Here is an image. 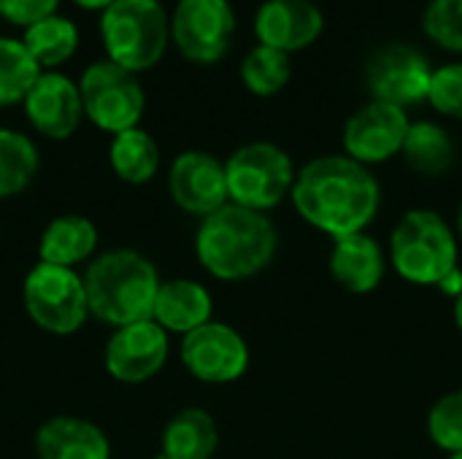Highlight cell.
Listing matches in <instances>:
<instances>
[{"mask_svg":"<svg viewBox=\"0 0 462 459\" xmlns=\"http://www.w3.org/2000/svg\"><path fill=\"white\" fill-rule=\"evenodd\" d=\"M433 68L428 57L409 43H387L371 54L365 84L374 100L409 108L428 100Z\"/></svg>","mask_w":462,"mask_h":459,"instance_id":"obj_10","label":"cell"},{"mask_svg":"<svg viewBox=\"0 0 462 459\" xmlns=\"http://www.w3.org/2000/svg\"><path fill=\"white\" fill-rule=\"evenodd\" d=\"M330 273L346 292L368 295L384 279V252L368 233L336 238L330 252Z\"/></svg>","mask_w":462,"mask_h":459,"instance_id":"obj_18","label":"cell"},{"mask_svg":"<svg viewBox=\"0 0 462 459\" xmlns=\"http://www.w3.org/2000/svg\"><path fill=\"white\" fill-rule=\"evenodd\" d=\"M38 149L27 135L0 127V200L24 192L38 173Z\"/></svg>","mask_w":462,"mask_h":459,"instance_id":"obj_25","label":"cell"},{"mask_svg":"<svg viewBox=\"0 0 462 459\" xmlns=\"http://www.w3.org/2000/svg\"><path fill=\"white\" fill-rule=\"evenodd\" d=\"M290 197L309 225L344 238L365 233L376 219L382 189L365 165L346 154H325L300 168Z\"/></svg>","mask_w":462,"mask_h":459,"instance_id":"obj_1","label":"cell"},{"mask_svg":"<svg viewBox=\"0 0 462 459\" xmlns=\"http://www.w3.org/2000/svg\"><path fill=\"white\" fill-rule=\"evenodd\" d=\"M428 103L449 119H462V62L433 68Z\"/></svg>","mask_w":462,"mask_h":459,"instance_id":"obj_30","label":"cell"},{"mask_svg":"<svg viewBox=\"0 0 462 459\" xmlns=\"http://www.w3.org/2000/svg\"><path fill=\"white\" fill-rule=\"evenodd\" d=\"M168 189L181 211L203 219L230 203L225 165L206 151L179 154L171 165Z\"/></svg>","mask_w":462,"mask_h":459,"instance_id":"obj_14","label":"cell"},{"mask_svg":"<svg viewBox=\"0 0 462 459\" xmlns=\"http://www.w3.org/2000/svg\"><path fill=\"white\" fill-rule=\"evenodd\" d=\"M30 319L51 335H73L89 317L84 279L73 268L38 262L22 287Z\"/></svg>","mask_w":462,"mask_h":459,"instance_id":"obj_7","label":"cell"},{"mask_svg":"<svg viewBox=\"0 0 462 459\" xmlns=\"http://www.w3.org/2000/svg\"><path fill=\"white\" fill-rule=\"evenodd\" d=\"M24 114L41 135L54 141L70 138L84 119L79 84L54 70L41 73L24 97Z\"/></svg>","mask_w":462,"mask_h":459,"instance_id":"obj_15","label":"cell"},{"mask_svg":"<svg viewBox=\"0 0 462 459\" xmlns=\"http://www.w3.org/2000/svg\"><path fill=\"white\" fill-rule=\"evenodd\" d=\"M41 76V65L30 57L22 41L0 35V108L24 103Z\"/></svg>","mask_w":462,"mask_h":459,"instance_id":"obj_26","label":"cell"},{"mask_svg":"<svg viewBox=\"0 0 462 459\" xmlns=\"http://www.w3.org/2000/svg\"><path fill=\"white\" fill-rule=\"evenodd\" d=\"M292 76V62L290 54L257 43L241 62V81L252 95L271 97L287 87Z\"/></svg>","mask_w":462,"mask_h":459,"instance_id":"obj_27","label":"cell"},{"mask_svg":"<svg viewBox=\"0 0 462 459\" xmlns=\"http://www.w3.org/2000/svg\"><path fill=\"white\" fill-rule=\"evenodd\" d=\"M181 363L198 381L230 384L249 368V346L238 330L225 322H206L181 341Z\"/></svg>","mask_w":462,"mask_h":459,"instance_id":"obj_11","label":"cell"},{"mask_svg":"<svg viewBox=\"0 0 462 459\" xmlns=\"http://www.w3.org/2000/svg\"><path fill=\"white\" fill-rule=\"evenodd\" d=\"M401 154L414 173L444 176L455 165V141L436 122H411Z\"/></svg>","mask_w":462,"mask_h":459,"instance_id":"obj_22","label":"cell"},{"mask_svg":"<svg viewBox=\"0 0 462 459\" xmlns=\"http://www.w3.org/2000/svg\"><path fill=\"white\" fill-rule=\"evenodd\" d=\"M79 92L84 116L97 130L114 135L138 127L146 108V95L135 73L119 68L111 60L92 62L79 78Z\"/></svg>","mask_w":462,"mask_h":459,"instance_id":"obj_8","label":"cell"},{"mask_svg":"<svg viewBox=\"0 0 462 459\" xmlns=\"http://www.w3.org/2000/svg\"><path fill=\"white\" fill-rule=\"evenodd\" d=\"M160 284L154 262L135 249H111L84 273L89 314L114 327L152 319Z\"/></svg>","mask_w":462,"mask_h":459,"instance_id":"obj_3","label":"cell"},{"mask_svg":"<svg viewBox=\"0 0 462 459\" xmlns=\"http://www.w3.org/2000/svg\"><path fill=\"white\" fill-rule=\"evenodd\" d=\"M455 322H457V327H460V333H462V292H460V298L455 300Z\"/></svg>","mask_w":462,"mask_h":459,"instance_id":"obj_34","label":"cell"},{"mask_svg":"<svg viewBox=\"0 0 462 459\" xmlns=\"http://www.w3.org/2000/svg\"><path fill=\"white\" fill-rule=\"evenodd\" d=\"M22 43L41 68H57L76 54L79 27L70 19L54 14V16H46V19L35 22L32 27H27Z\"/></svg>","mask_w":462,"mask_h":459,"instance_id":"obj_24","label":"cell"},{"mask_svg":"<svg viewBox=\"0 0 462 459\" xmlns=\"http://www.w3.org/2000/svg\"><path fill=\"white\" fill-rule=\"evenodd\" d=\"M38 459H111L106 433L79 417H51L35 433Z\"/></svg>","mask_w":462,"mask_h":459,"instance_id":"obj_17","label":"cell"},{"mask_svg":"<svg viewBox=\"0 0 462 459\" xmlns=\"http://www.w3.org/2000/svg\"><path fill=\"white\" fill-rule=\"evenodd\" d=\"M455 233H457V241L462 243V206L460 211H457V230H455Z\"/></svg>","mask_w":462,"mask_h":459,"instance_id":"obj_35","label":"cell"},{"mask_svg":"<svg viewBox=\"0 0 462 459\" xmlns=\"http://www.w3.org/2000/svg\"><path fill=\"white\" fill-rule=\"evenodd\" d=\"M108 160H111L114 173L125 184H146L157 176L160 149H157V141L146 130L133 127V130L114 135Z\"/></svg>","mask_w":462,"mask_h":459,"instance_id":"obj_23","label":"cell"},{"mask_svg":"<svg viewBox=\"0 0 462 459\" xmlns=\"http://www.w3.org/2000/svg\"><path fill=\"white\" fill-rule=\"evenodd\" d=\"M409 114L398 106L371 100L344 124V154L360 165H379L403 151L409 135Z\"/></svg>","mask_w":462,"mask_h":459,"instance_id":"obj_12","label":"cell"},{"mask_svg":"<svg viewBox=\"0 0 462 459\" xmlns=\"http://www.w3.org/2000/svg\"><path fill=\"white\" fill-rule=\"evenodd\" d=\"M457 233L430 208L403 214L390 238V257L401 279L422 287H439L457 271Z\"/></svg>","mask_w":462,"mask_h":459,"instance_id":"obj_5","label":"cell"},{"mask_svg":"<svg viewBox=\"0 0 462 459\" xmlns=\"http://www.w3.org/2000/svg\"><path fill=\"white\" fill-rule=\"evenodd\" d=\"M428 433L430 441L449 452V454H460L462 452V390H455L449 395H444L428 417Z\"/></svg>","mask_w":462,"mask_h":459,"instance_id":"obj_28","label":"cell"},{"mask_svg":"<svg viewBox=\"0 0 462 459\" xmlns=\"http://www.w3.org/2000/svg\"><path fill=\"white\" fill-rule=\"evenodd\" d=\"M95 246H97V227L87 216L65 214V216L51 219L46 230L41 233L38 257L41 262H49V265L73 268L89 260Z\"/></svg>","mask_w":462,"mask_h":459,"instance_id":"obj_20","label":"cell"},{"mask_svg":"<svg viewBox=\"0 0 462 459\" xmlns=\"http://www.w3.org/2000/svg\"><path fill=\"white\" fill-rule=\"evenodd\" d=\"M219 444L217 422L203 409L179 411L162 430V459H211Z\"/></svg>","mask_w":462,"mask_h":459,"instance_id":"obj_21","label":"cell"},{"mask_svg":"<svg viewBox=\"0 0 462 459\" xmlns=\"http://www.w3.org/2000/svg\"><path fill=\"white\" fill-rule=\"evenodd\" d=\"M165 360L168 333L154 319L116 327L106 346V371L122 384H143L154 379Z\"/></svg>","mask_w":462,"mask_h":459,"instance_id":"obj_13","label":"cell"},{"mask_svg":"<svg viewBox=\"0 0 462 459\" xmlns=\"http://www.w3.org/2000/svg\"><path fill=\"white\" fill-rule=\"evenodd\" d=\"M100 38L111 62L141 73L162 60L171 41V16L160 0H114L100 14Z\"/></svg>","mask_w":462,"mask_h":459,"instance_id":"obj_4","label":"cell"},{"mask_svg":"<svg viewBox=\"0 0 462 459\" xmlns=\"http://www.w3.org/2000/svg\"><path fill=\"white\" fill-rule=\"evenodd\" d=\"M439 287H441V292H447V295H452V298L457 300L462 292V271L460 268H457V271H452V273H449V276H447V279H444Z\"/></svg>","mask_w":462,"mask_h":459,"instance_id":"obj_32","label":"cell"},{"mask_svg":"<svg viewBox=\"0 0 462 459\" xmlns=\"http://www.w3.org/2000/svg\"><path fill=\"white\" fill-rule=\"evenodd\" d=\"M60 0H0V16L16 27H32L35 22L54 16Z\"/></svg>","mask_w":462,"mask_h":459,"instance_id":"obj_31","label":"cell"},{"mask_svg":"<svg viewBox=\"0 0 462 459\" xmlns=\"http://www.w3.org/2000/svg\"><path fill=\"white\" fill-rule=\"evenodd\" d=\"M236 32L230 0H179L171 14V38L181 57L198 65L219 62Z\"/></svg>","mask_w":462,"mask_h":459,"instance_id":"obj_9","label":"cell"},{"mask_svg":"<svg viewBox=\"0 0 462 459\" xmlns=\"http://www.w3.org/2000/svg\"><path fill=\"white\" fill-rule=\"evenodd\" d=\"M422 27L433 43L462 54V0H430L422 16Z\"/></svg>","mask_w":462,"mask_h":459,"instance_id":"obj_29","label":"cell"},{"mask_svg":"<svg viewBox=\"0 0 462 459\" xmlns=\"http://www.w3.org/2000/svg\"><path fill=\"white\" fill-rule=\"evenodd\" d=\"M449 459H462V452L460 454H449Z\"/></svg>","mask_w":462,"mask_h":459,"instance_id":"obj_36","label":"cell"},{"mask_svg":"<svg viewBox=\"0 0 462 459\" xmlns=\"http://www.w3.org/2000/svg\"><path fill=\"white\" fill-rule=\"evenodd\" d=\"M211 314H214V303L203 284L189 281V279H173V281L160 284L152 319L165 333L187 335L203 327L206 322H211Z\"/></svg>","mask_w":462,"mask_h":459,"instance_id":"obj_19","label":"cell"},{"mask_svg":"<svg viewBox=\"0 0 462 459\" xmlns=\"http://www.w3.org/2000/svg\"><path fill=\"white\" fill-rule=\"evenodd\" d=\"M225 176L230 203L265 214L292 195L298 173L284 149L268 141H254L227 157Z\"/></svg>","mask_w":462,"mask_h":459,"instance_id":"obj_6","label":"cell"},{"mask_svg":"<svg viewBox=\"0 0 462 459\" xmlns=\"http://www.w3.org/2000/svg\"><path fill=\"white\" fill-rule=\"evenodd\" d=\"M279 249L273 222L252 208L227 203L206 216L195 235L200 265L222 281H244L263 273Z\"/></svg>","mask_w":462,"mask_h":459,"instance_id":"obj_2","label":"cell"},{"mask_svg":"<svg viewBox=\"0 0 462 459\" xmlns=\"http://www.w3.org/2000/svg\"><path fill=\"white\" fill-rule=\"evenodd\" d=\"M79 8H87V11H106L114 0H73Z\"/></svg>","mask_w":462,"mask_h":459,"instance_id":"obj_33","label":"cell"},{"mask_svg":"<svg viewBox=\"0 0 462 459\" xmlns=\"http://www.w3.org/2000/svg\"><path fill=\"white\" fill-rule=\"evenodd\" d=\"M325 30V16L311 0H265L254 14V35L284 54L311 46Z\"/></svg>","mask_w":462,"mask_h":459,"instance_id":"obj_16","label":"cell"}]
</instances>
